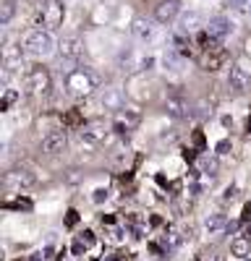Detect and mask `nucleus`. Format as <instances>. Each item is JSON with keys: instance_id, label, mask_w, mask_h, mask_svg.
Listing matches in <instances>:
<instances>
[{"instance_id": "obj_1", "label": "nucleus", "mask_w": 251, "mask_h": 261, "mask_svg": "<svg viewBox=\"0 0 251 261\" xmlns=\"http://www.w3.org/2000/svg\"><path fill=\"white\" fill-rule=\"evenodd\" d=\"M97 89V79L89 68H73L66 76V92L71 97H89Z\"/></svg>"}, {"instance_id": "obj_2", "label": "nucleus", "mask_w": 251, "mask_h": 261, "mask_svg": "<svg viewBox=\"0 0 251 261\" xmlns=\"http://www.w3.org/2000/svg\"><path fill=\"white\" fill-rule=\"evenodd\" d=\"M225 65H228V50L222 47L220 39L209 37V42L202 47V68L209 71V73H215V71L225 68Z\"/></svg>"}, {"instance_id": "obj_3", "label": "nucleus", "mask_w": 251, "mask_h": 261, "mask_svg": "<svg viewBox=\"0 0 251 261\" xmlns=\"http://www.w3.org/2000/svg\"><path fill=\"white\" fill-rule=\"evenodd\" d=\"M55 50V37L47 29H34L27 34L24 39V53L34 55V58H45Z\"/></svg>"}, {"instance_id": "obj_4", "label": "nucleus", "mask_w": 251, "mask_h": 261, "mask_svg": "<svg viewBox=\"0 0 251 261\" xmlns=\"http://www.w3.org/2000/svg\"><path fill=\"white\" fill-rule=\"evenodd\" d=\"M63 18H66V6H63V0H45L42 8H39V16H37L39 29L45 27L47 32L58 29L63 24Z\"/></svg>"}, {"instance_id": "obj_5", "label": "nucleus", "mask_w": 251, "mask_h": 261, "mask_svg": "<svg viewBox=\"0 0 251 261\" xmlns=\"http://www.w3.org/2000/svg\"><path fill=\"white\" fill-rule=\"evenodd\" d=\"M53 86V79H50V71L45 68V65H32V68L27 71V89L37 97L47 94Z\"/></svg>"}, {"instance_id": "obj_6", "label": "nucleus", "mask_w": 251, "mask_h": 261, "mask_svg": "<svg viewBox=\"0 0 251 261\" xmlns=\"http://www.w3.org/2000/svg\"><path fill=\"white\" fill-rule=\"evenodd\" d=\"M3 183H6V188H11V191H27V188H32V186L37 183V175H34L29 167H13V170L6 172Z\"/></svg>"}, {"instance_id": "obj_7", "label": "nucleus", "mask_w": 251, "mask_h": 261, "mask_svg": "<svg viewBox=\"0 0 251 261\" xmlns=\"http://www.w3.org/2000/svg\"><path fill=\"white\" fill-rule=\"evenodd\" d=\"M251 86V73L243 68V65H230L228 68V89L233 94H246Z\"/></svg>"}, {"instance_id": "obj_8", "label": "nucleus", "mask_w": 251, "mask_h": 261, "mask_svg": "<svg viewBox=\"0 0 251 261\" xmlns=\"http://www.w3.org/2000/svg\"><path fill=\"white\" fill-rule=\"evenodd\" d=\"M66 146H68V134L63 128L47 130V134L42 136V151H47V154H60Z\"/></svg>"}, {"instance_id": "obj_9", "label": "nucleus", "mask_w": 251, "mask_h": 261, "mask_svg": "<svg viewBox=\"0 0 251 261\" xmlns=\"http://www.w3.org/2000/svg\"><path fill=\"white\" fill-rule=\"evenodd\" d=\"M18 68H24V53H21V47H16V45H8L6 53H3V84Z\"/></svg>"}, {"instance_id": "obj_10", "label": "nucleus", "mask_w": 251, "mask_h": 261, "mask_svg": "<svg viewBox=\"0 0 251 261\" xmlns=\"http://www.w3.org/2000/svg\"><path fill=\"white\" fill-rule=\"evenodd\" d=\"M204 29H207V34L212 37V39H220V42H222L228 34L236 32V24H233L228 16H215V18H209V24H207Z\"/></svg>"}, {"instance_id": "obj_11", "label": "nucleus", "mask_w": 251, "mask_h": 261, "mask_svg": "<svg viewBox=\"0 0 251 261\" xmlns=\"http://www.w3.org/2000/svg\"><path fill=\"white\" fill-rule=\"evenodd\" d=\"M58 53H60L63 60L76 63V60L81 58V53H84V45H81L79 37H63V39L58 42Z\"/></svg>"}, {"instance_id": "obj_12", "label": "nucleus", "mask_w": 251, "mask_h": 261, "mask_svg": "<svg viewBox=\"0 0 251 261\" xmlns=\"http://www.w3.org/2000/svg\"><path fill=\"white\" fill-rule=\"evenodd\" d=\"M165 110H167V115H173L175 120H183V118L191 115V107H188V102L181 94H170V97H167L165 99Z\"/></svg>"}, {"instance_id": "obj_13", "label": "nucleus", "mask_w": 251, "mask_h": 261, "mask_svg": "<svg viewBox=\"0 0 251 261\" xmlns=\"http://www.w3.org/2000/svg\"><path fill=\"white\" fill-rule=\"evenodd\" d=\"M105 123H99V120H92V123H87V125H81V141L84 144H99L102 139H105Z\"/></svg>"}, {"instance_id": "obj_14", "label": "nucleus", "mask_w": 251, "mask_h": 261, "mask_svg": "<svg viewBox=\"0 0 251 261\" xmlns=\"http://www.w3.org/2000/svg\"><path fill=\"white\" fill-rule=\"evenodd\" d=\"M181 6H178V0H162V3L155 6V18L160 21V24H170V21L178 16Z\"/></svg>"}, {"instance_id": "obj_15", "label": "nucleus", "mask_w": 251, "mask_h": 261, "mask_svg": "<svg viewBox=\"0 0 251 261\" xmlns=\"http://www.w3.org/2000/svg\"><path fill=\"white\" fill-rule=\"evenodd\" d=\"M99 105L105 110H123V92L115 86H108V89L99 92Z\"/></svg>"}, {"instance_id": "obj_16", "label": "nucleus", "mask_w": 251, "mask_h": 261, "mask_svg": "<svg viewBox=\"0 0 251 261\" xmlns=\"http://www.w3.org/2000/svg\"><path fill=\"white\" fill-rule=\"evenodd\" d=\"M131 34L139 39V42H144V45H146V42H152L155 39V27H152V21L149 18H134V24H131Z\"/></svg>"}, {"instance_id": "obj_17", "label": "nucleus", "mask_w": 251, "mask_h": 261, "mask_svg": "<svg viewBox=\"0 0 251 261\" xmlns=\"http://www.w3.org/2000/svg\"><path fill=\"white\" fill-rule=\"evenodd\" d=\"M202 27H207V24H204L202 13H196V11H188V13H183V16L178 18V29L186 32V34H194V32H199Z\"/></svg>"}, {"instance_id": "obj_18", "label": "nucleus", "mask_w": 251, "mask_h": 261, "mask_svg": "<svg viewBox=\"0 0 251 261\" xmlns=\"http://www.w3.org/2000/svg\"><path fill=\"white\" fill-rule=\"evenodd\" d=\"M118 123H120L126 130H134V128H139V123H141V113L134 110V107H123V110H118Z\"/></svg>"}, {"instance_id": "obj_19", "label": "nucleus", "mask_w": 251, "mask_h": 261, "mask_svg": "<svg viewBox=\"0 0 251 261\" xmlns=\"http://www.w3.org/2000/svg\"><path fill=\"white\" fill-rule=\"evenodd\" d=\"M183 60H186V58H183L175 47H167V50L162 53V65H165L167 71H173V73H178V71L183 68Z\"/></svg>"}, {"instance_id": "obj_20", "label": "nucleus", "mask_w": 251, "mask_h": 261, "mask_svg": "<svg viewBox=\"0 0 251 261\" xmlns=\"http://www.w3.org/2000/svg\"><path fill=\"white\" fill-rule=\"evenodd\" d=\"M228 217L225 214H209L207 220H204V230L209 232V235H220V232H225L228 230Z\"/></svg>"}, {"instance_id": "obj_21", "label": "nucleus", "mask_w": 251, "mask_h": 261, "mask_svg": "<svg viewBox=\"0 0 251 261\" xmlns=\"http://www.w3.org/2000/svg\"><path fill=\"white\" fill-rule=\"evenodd\" d=\"M173 47L183 55V58H191V34H186V32H175L173 34Z\"/></svg>"}, {"instance_id": "obj_22", "label": "nucleus", "mask_w": 251, "mask_h": 261, "mask_svg": "<svg viewBox=\"0 0 251 261\" xmlns=\"http://www.w3.org/2000/svg\"><path fill=\"white\" fill-rule=\"evenodd\" d=\"M209 186H212V175H209V172H204V170L191 172V193H202Z\"/></svg>"}, {"instance_id": "obj_23", "label": "nucleus", "mask_w": 251, "mask_h": 261, "mask_svg": "<svg viewBox=\"0 0 251 261\" xmlns=\"http://www.w3.org/2000/svg\"><path fill=\"white\" fill-rule=\"evenodd\" d=\"M230 253L238 256V258H246L251 253V238H246V235L233 238V243H230Z\"/></svg>"}, {"instance_id": "obj_24", "label": "nucleus", "mask_w": 251, "mask_h": 261, "mask_svg": "<svg viewBox=\"0 0 251 261\" xmlns=\"http://www.w3.org/2000/svg\"><path fill=\"white\" fill-rule=\"evenodd\" d=\"M16 13V6H13V0H3V8H0V24L8 27L11 24V18Z\"/></svg>"}, {"instance_id": "obj_25", "label": "nucleus", "mask_w": 251, "mask_h": 261, "mask_svg": "<svg viewBox=\"0 0 251 261\" xmlns=\"http://www.w3.org/2000/svg\"><path fill=\"white\" fill-rule=\"evenodd\" d=\"M228 6L241 13H251V0H228Z\"/></svg>"}, {"instance_id": "obj_26", "label": "nucleus", "mask_w": 251, "mask_h": 261, "mask_svg": "<svg viewBox=\"0 0 251 261\" xmlns=\"http://www.w3.org/2000/svg\"><path fill=\"white\" fill-rule=\"evenodd\" d=\"M162 243H165L167 248H178V246H181V238H178L175 230H167V235L162 238Z\"/></svg>"}, {"instance_id": "obj_27", "label": "nucleus", "mask_w": 251, "mask_h": 261, "mask_svg": "<svg viewBox=\"0 0 251 261\" xmlns=\"http://www.w3.org/2000/svg\"><path fill=\"white\" fill-rule=\"evenodd\" d=\"M202 170L209 172V175H215L217 172V157H202Z\"/></svg>"}, {"instance_id": "obj_28", "label": "nucleus", "mask_w": 251, "mask_h": 261, "mask_svg": "<svg viewBox=\"0 0 251 261\" xmlns=\"http://www.w3.org/2000/svg\"><path fill=\"white\" fill-rule=\"evenodd\" d=\"M18 99V94L13 92V89H6V94H3V99H0V110H8V107L13 105Z\"/></svg>"}, {"instance_id": "obj_29", "label": "nucleus", "mask_w": 251, "mask_h": 261, "mask_svg": "<svg viewBox=\"0 0 251 261\" xmlns=\"http://www.w3.org/2000/svg\"><path fill=\"white\" fill-rule=\"evenodd\" d=\"M6 209H32L29 199H16V201H6Z\"/></svg>"}, {"instance_id": "obj_30", "label": "nucleus", "mask_w": 251, "mask_h": 261, "mask_svg": "<svg viewBox=\"0 0 251 261\" xmlns=\"http://www.w3.org/2000/svg\"><path fill=\"white\" fill-rule=\"evenodd\" d=\"M81 243H84V246H94V232H92V230H84V232H81Z\"/></svg>"}, {"instance_id": "obj_31", "label": "nucleus", "mask_w": 251, "mask_h": 261, "mask_svg": "<svg viewBox=\"0 0 251 261\" xmlns=\"http://www.w3.org/2000/svg\"><path fill=\"white\" fill-rule=\"evenodd\" d=\"M76 222H79V214L71 209V212H68V217H66V225H68V227H73Z\"/></svg>"}, {"instance_id": "obj_32", "label": "nucleus", "mask_w": 251, "mask_h": 261, "mask_svg": "<svg viewBox=\"0 0 251 261\" xmlns=\"http://www.w3.org/2000/svg\"><path fill=\"white\" fill-rule=\"evenodd\" d=\"M110 241H115V243L123 241V230H120V227H113V230H110Z\"/></svg>"}, {"instance_id": "obj_33", "label": "nucleus", "mask_w": 251, "mask_h": 261, "mask_svg": "<svg viewBox=\"0 0 251 261\" xmlns=\"http://www.w3.org/2000/svg\"><path fill=\"white\" fill-rule=\"evenodd\" d=\"M105 199H108V191H105V188L94 191V201H97V204H99V201H105Z\"/></svg>"}, {"instance_id": "obj_34", "label": "nucleus", "mask_w": 251, "mask_h": 261, "mask_svg": "<svg viewBox=\"0 0 251 261\" xmlns=\"http://www.w3.org/2000/svg\"><path fill=\"white\" fill-rule=\"evenodd\" d=\"M228 149H230V141H228V139H222V141L217 144V154H225Z\"/></svg>"}, {"instance_id": "obj_35", "label": "nucleus", "mask_w": 251, "mask_h": 261, "mask_svg": "<svg viewBox=\"0 0 251 261\" xmlns=\"http://www.w3.org/2000/svg\"><path fill=\"white\" fill-rule=\"evenodd\" d=\"M241 220H243V222H251V204L243 206V217H241Z\"/></svg>"}, {"instance_id": "obj_36", "label": "nucleus", "mask_w": 251, "mask_h": 261, "mask_svg": "<svg viewBox=\"0 0 251 261\" xmlns=\"http://www.w3.org/2000/svg\"><path fill=\"white\" fill-rule=\"evenodd\" d=\"M66 123H68V125H79V113H71V115L66 118Z\"/></svg>"}, {"instance_id": "obj_37", "label": "nucleus", "mask_w": 251, "mask_h": 261, "mask_svg": "<svg viewBox=\"0 0 251 261\" xmlns=\"http://www.w3.org/2000/svg\"><path fill=\"white\" fill-rule=\"evenodd\" d=\"M194 141H196V146H202V144H204V139H202V134H199V130L194 134Z\"/></svg>"}, {"instance_id": "obj_38", "label": "nucleus", "mask_w": 251, "mask_h": 261, "mask_svg": "<svg viewBox=\"0 0 251 261\" xmlns=\"http://www.w3.org/2000/svg\"><path fill=\"white\" fill-rule=\"evenodd\" d=\"M246 238H251V225H248V227H246Z\"/></svg>"}, {"instance_id": "obj_39", "label": "nucleus", "mask_w": 251, "mask_h": 261, "mask_svg": "<svg viewBox=\"0 0 251 261\" xmlns=\"http://www.w3.org/2000/svg\"><path fill=\"white\" fill-rule=\"evenodd\" d=\"M76 261H79V258H76Z\"/></svg>"}]
</instances>
